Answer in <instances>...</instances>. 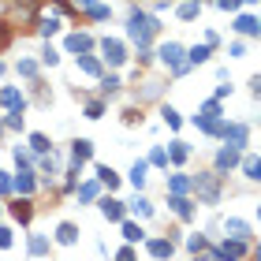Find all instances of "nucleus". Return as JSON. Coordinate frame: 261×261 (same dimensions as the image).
<instances>
[{
    "label": "nucleus",
    "instance_id": "nucleus-1",
    "mask_svg": "<svg viewBox=\"0 0 261 261\" xmlns=\"http://www.w3.org/2000/svg\"><path fill=\"white\" fill-rule=\"evenodd\" d=\"M153 34H157V23H153V19H146V15H138V12H134L131 15V37H134V41H149V37Z\"/></svg>",
    "mask_w": 261,
    "mask_h": 261
},
{
    "label": "nucleus",
    "instance_id": "nucleus-2",
    "mask_svg": "<svg viewBox=\"0 0 261 261\" xmlns=\"http://www.w3.org/2000/svg\"><path fill=\"white\" fill-rule=\"evenodd\" d=\"M194 187H198V194L205 198L209 205H213V201L220 198V183H217V176H209V172H205V176H198V179H194Z\"/></svg>",
    "mask_w": 261,
    "mask_h": 261
},
{
    "label": "nucleus",
    "instance_id": "nucleus-3",
    "mask_svg": "<svg viewBox=\"0 0 261 261\" xmlns=\"http://www.w3.org/2000/svg\"><path fill=\"white\" fill-rule=\"evenodd\" d=\"M105 60L109 64H123L127 56H123V45L120 41H105Z\"/></svg>",
    "mask_w": 261,
    "mask_h": 261
},
{
    "label": "nucleus",
    "instance_id": "nucleus-4",
    "mask_svg": "<svg viewBox=\"0 0 261 261\" xmlns=\"http://www.w3.org/2000/svg\"><path fill=\"white\" fill-rule=\"evenodd\" d=\"M101 213H105L109 220H120V217H123V205H120V201H112V198H105V201H101Z\"/></svg>",
    "mask_w": 261,
    "mask_h": 261
},
{
    "label": "nucleus",
    "instance_id": "nucleus-5",
    "mask_svg": "<svg viewBox=\"0 0 261 261\" xmlns=\"http://www.w3.org/2000/svg\"><path fill=\"white\" fill-rule=\"evenodd\" d=\"M67 49H71V53H86V49H90V37H86V34H71V37H67Z\"/></svg>",
    "mask_w": 261,
    "mask_h": 261
},
{
    "label": "nucleus",
    "instance_id": "nucleus-6",
    "mask_svg": "<svg viewBox=\"0 0 261 261\" xmlns=\"http://www.w3.org/2000/svg\"><path fill=\"white\" fill-rule=\"evenodd\" d=\"M161 56H164V64H176L179 67V56H183V49H179V45H164V49H161Z\"/></svg>",
    "mask_w": 261,
    "mask_h": 261
},
{
    "label": "nucleus",
    "instance_id": "nucleus-7",
    "mask_svg": "<svg viewBox=\"0 0 261 261\" xmlns=\"http://www.w3.org/2000/svg\"><path fill=\"white\" fill-rule=\"evenodd\" d=\"M56 239H60V243H64V246H71V243H75V239H79V231H75L71 224H60V231H56Z\"/></svg>",
    "mask_w": 261,
    "mask_h": 261
},
{
    "label": "nucleus",
    "instance_id": "nucleus-8",
    "mask_svg": "<svg viewBox=\"0 0 261 261\" xmlns=\"http://www.w3.org/2000/svg\"><path fill=\"white\" fill-rule=\"evenodd\" d=\"M224 134H228V142H231V146H243V142H246V131H243V127H228Z\"/></svg>",
    "mask_w": 261,
    "mask_h": 261
},
{
    "label": "nucleus",
    "instance_id": "nucleus-9",
    "mask_svg": "<svg viewBox=\"0 0 261 261\" xmlns=\"http://www.w3.org/2000/svg\"><path fill=\"white\" fill-rule=\"evenodd\" d=\"M235 30H239V34H257V23H254V19H239Z\"/></svg>",
    "mask_w": 261,
    "mask_h": 261
},
{
    "label": "nucleus",
    "instance_id": "nucleus-10",
    "mask_svg": "<svg viewBox=\"0 0 261 261\" xmlns=\"http://www.w3.org/2000/svg\"><path fill=\"white\" fill-rule=\"evenodd\" d=\"M12 213H15L19 220H30V201H15V205H12Z\"/></svg>",
    "mask_w": 261,
    "mask_h": 261
},
{
    "label": "nucleus",
    "instance_id": "nucleus-11",
    "mask_svg": "<svg viewBox=\"0 0 261 261\" xmlns=\"http://www.w3.org/2000/svg\"><path fill=\"white\" fill-rule=\"evenodd\" d=\"M90 149H93V146H90L86 138H82V142H75V161H86V157H90Z\"/></svg>",
    "mask_w": 261,
    "mask_h": 261
},
{
    "label": "nucleus",
    "instance_id": "nucleus-12",
    "mask_svg": "<svg viewBox=\"0 0 261 261\" xmlns=\"http://www.w3.org/2000/svg\"><path fill=\"white\" fill-rule=\"evenodd\" d=\"M228 231H231V235H239V239H246V224H243V220H228Z\"/></svg>",
    "mask_w": 261,
    "mask_h": 261
},
{
    "label": "nucleus",
    "instance_id": "nucleus-13",
    "mask_svg": "<svg viewBox=\"0 0 261 261\" xmlns=\"http://www.w3.org/2000/svg\"><path fill=\"white\" fill-rule=\"evenodd\" d=\"M131 179H134V187H142V179H146V164H134V168H131Z\"/></svg>",
    "mask_w": 261,
    "mask_h": 261
},
{
    "label": "nucleus",
    "instance_id": "nucleus-14",
    "mask_svg": "<svg viewBox=\"0 0 261 261\" xmlns=\"http://www.w3.org/2000/svg\"><path fill=\"white\" fill-rule=\"evenodd\" d=\"M217 164H220V168H231V164H235V149H224L217 157Z\"/></svg>",
    "mask_w": 261,
    "mask_h": 261
},
{
    "label": "nucleus",
    "instance_id": "nucleus-15",
    "mask_svg": "<svg viewBox=\"0 0 261 261\" xmlns=\"http://www.w3.org/2000/svg\"><path fill=\"white\" fill-rule=\"evenodd\" d=\"M246 176L250 179H261V161H254V157L246 161Z\"/></svg>",
    "mask_w": 261,
    "mask_h": 261
},
{
    "label": "nucleus",
    "instance_id": "nucleus-16",
    "mask_svg": "<svg viewBox=\"0 0 261 261\" xmlns=\"http://www.w3.org/2000/svg\"><path fill=\"white\" fill-rule=\"evenodd\" d=\"M97 176H101V183H109V187H116V172H112V168H97Z\"/></svg>",
    "mask_w": 261,
    "mask_h": 261
},
{
    "label": "nucleus",
    "instance_id": "nucleus-17",
    "mask_svg": "<svg viewBox=\"0 0 261 261\" xmlns=\"http://www.w3.org/2000/svg\"><path fill=\"white\" fill-rule=\"evenodd\" d=\"M172 209H176L179 217H187V213H190V205H187V201H183V198H172Z\"/></svg>",
    "mask_w": 261,
    "mask_h": 261
},
{
    "label": "nucleus",
    "instance_id": "nucleus-18",
    "mask_svg": "<svg viewBox=\"0 0 261 261\" xmlns=\"http://www.w3.org/2000/svg\"><path fill=\"white\" fill-rule=\"evenodd\" d=\"M0 101H4V105H23V101H19V93H15V90H4V93H0Z\"/></svg>",
    "mask_w": 261,
    "mask_h": 261
},
{
    "label": "nucleus",
    "instance_id": "nucleus-19",
    "mask_svg": "<svg viewBox=\"0 0 261 261\" xmlns=\"http://www.w3.org/2000/svg\"><path fill=\"white\" fill-rule=\"evenodd\" d=\"M123 235H127L131 243H134V239H142V228H134V224H123Z\"/></svg>",
    "mask_w": 261,
    "mask_h": 261
},
{
    "label": "nucleus",
    "instance_id": "nucleus-20",
    "mask_svg": "<svg viewBox=\"0 0 261 261\" xmlns=\"http://www.w3.org/2000/svg\"><path fill=\"white\" fill-rule=\"evenodd\" d=\"M149 250H153V254H157V257H164V254H172V243H153Z\"/></svg>",
    "mask_w": 261,
    "mask_h": 261
},
{
    "label": "nucleus",
    "instance_id": "nucleus-21",
    "mask_svg": "<svg viewBox=\"0 0 261 261\" xmlns=\"http://www.w3.org/2000/svg\"><path fill=\"white\" fill-rule=\"evenodd\" d=\"M82 71H90V75H97L101 67H97V60H90V56H82Z\"/></svg>",
    "mask_w": 261,
    "mask_h": 261
},
{
    "label": "nucleus",
    "instance_id": "nucleus-22",
    "mask_svg": "<svg viewBox=\"0 0 261 261\" xmlns=\"http://www.w3.org/2000/svg\"><path fill=\"white\" fill-rule=\"evenodd\" d=\"M131 205H134V213H142V217H149V201H142V198H134Z\"/></svg>",
    "mask_w": 261,
    "mask_h": 261
},
{
    "label": "nucleus",
    "instance_id": "nucleus-23",
    "mask_svg": "<svg viewBox=\"0 0 261 261\" xmlns=\"http://www.w3.org/2000/svg\"><path fill=\"white\" fill-rule=\"evenodd\" d=\"M220 254H231V257H239V254H243V243H228L224 250H220Z\"/></svg>",
    "mask_w": 261,
    "mask_h": 261
},
{
    "label": "nucleus",
    "instance_id": "nucleus-24",
    "mask_svg": "<svg viewBox=\"0 0 261 261\" xmlns=\"http://www.w3.org/2000/svg\"><path fill=\"white\" fill-rule=\"evenodd\" d=\"M205 56H209V49H205V45H201V49H190V60H194V64H201Z\"/></svg>",
    "mask_w": 261,
    "mask_h": 261
},
{
    "label": "nucleus",
    "instance_id": "nucleus-25",
    "mask_svg": "<svg viewBox=\"0 0 261 261\" xmlns=\"http://www.w3.org/2000/svg\"><path fill=\"white\" fill-rule=\"evenodd\" d=\"M8 41H12V30H8V26L0 23V49H8Z\"/></svg>",
    "mask_w": 261,
    "mask_h": 261
},
{
    "label": "nucleus",
    "instance_id": "nucleus-26",
    "mask_svg": "<svg viewBox=\"0 0 261 261\" xmlns=\"http://www.w3.org/2000/svg\"><path fill=\"white\" fill-rule=\"evenodd\" d=\"M30 142H34V149H37V153H45V149H49V142H45V138H41V134H34V138H30Z\"/></svg>",
    "mask_w": 261,
    "mask_h": 261
},
{
    "label": "nucleus",
    "instance_id": "nucleus-27",
    "mask_svg": "<svg viewBox=\"0 0 261 261\" xmlns=\"http://www.w3.org/2000/svg\"><path fill=\"white\" fill-rule=\"evenodd\" d=\"M179 15H183V19H194V15H198V4H183Z\"/></svg>",
    "mask_w": 261,
    "mask_h": 261
},
{
    "label": "nucleus",
    "instance_id": "nucleus-28",
    "mask_svg": "<svg viewBox=\"0 0 261 261\" xmlns=\"http://www.w3.org/2000/svg\"><path fill=\"white\" fill-rule=\"evenodd\" d=\"M120 90V79H105V93H116Z\"/></svg>",
    "mask_w": 261,
    "mask_h": 261
},
{
    "label": "nucleus",
    "instance_id": "nucleus-29",
    "mask_svg": "<svg viewBox=\"0 0 261 261\" xmlns=\"http://www.w3.org/2000/svg\"><path fill=\"white\" fill-rule=\"evenodd\" d=\"M30 250L34 254H45V239H30Z\"/></svg>",
    "mask_w": 261,
    "mask_h": 261
},
{
    "label": "nucleus",
    "instance_id": "nucleus-30",
    "mask_svg": "<svg viewBox=\"0 0 261 261\" xmlns=\"http://www.w3.org/2000/svg\"><path fill=\"white\" fill-rule=\"evenodd\" d=\"M220 8H239V0H217Z\"/></svg>",
    "mask_w": 261,
    "mask_h": 261
},
{
    "label": "nucleus",
    "instance_id": "nucleus-31",
    "mask_svg": "<svg viewBox=\"0 0 261 261\" xmlns=\"http://www.w3.org/2000/svg\"><path fill=\"white\" fill-rule=\"evenodd\" d=\"M79 4H93V0H79Z\"/></svg>",
    "mask_w": 261,
    "mask_h": 261
},
{
    "label": "nucleus",
    "instance_id": "nucleus-32",
    "mask_svg": "<svg viewBox=\"0 0 261 261\" xmlns=\"http://www.w3.org/2000/svg\"><path fill=\"white\" fill-rule=\"evenodd\" d=\"M257 254H261V250H257Z\"/></svg>",
    "mask_w": 261,
    "mask_h": 261
}]
</instances>
